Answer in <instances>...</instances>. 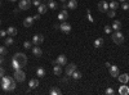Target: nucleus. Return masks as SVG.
<instances>
[{
	"label": "nucleus",
	"mask_w": 129,
	"mask_h": 95,
	"mask_svg": "<svg viewBox=\"0 0 129 95\" xmlns=\"http://www.w3.org/2000/svg\"><path fill=\"white\" fill-rule=\"evenodd\" d=\"M34 21H35V19H34V17H26V18L23 19V26H25V27H27V28H28V27H31L32 25H34Z\"/></svg>",
	"instance_id": "12"
},
{
	"label": "nucleus",
	"mask_w": 129,
	"mask_h": 95,
	"mask_svg": "<svg viewBox=\"0 0 129 95\" xmlns=\"http://www.w3.org/2000/svg\"><path fill=\"white\" fill-rule=\"evenodd\" d=\"M28 86H30V89H36V87L39 86V80H36V78H32V80H30V82H28Z\"/></svg>",
	"instance_id": "21"
},
{
	"label": "nucleus",
	"mask_w": 129,
	"mask_h": 95,
	"mask_svg": "<svg viewBox=\"0 0 129 95\" xmlns=\"http://www.w3.org/2000/svg\"><path fill=\"white\" fill-rule=\"evenodd\" d=\"M2 4H3V3H2V0H0V7H2Z\"/></svg>",
	"instance_id": "51"
},
{
	"label": "nucleus",
	"mask_w": 129,
	"mask_h": 95,
	"mask_svg": "<svg viewBox=\"0 0 129 95\" xmlns=\"http://www.w3.org/2000/svg\"><path fill=\"white\" fill-rule=\"evenodd\" d=\"M119 94L120 95H128L129 94V87L126 86V83H123V86L119 87Z\"/></svg>",
	"instance_id": "17"
},
{
	"label": "nucleus",
	"mask_w": 129,
	"mask_h": 95,
	"mask_svg": "<svg viewBox=\"0 0 129 95\" xmlns=\"http://www.w3.org/2000/svg\"><path fill=\"white\" fill-rule=\"evenodd\" d=\"M5 45H7V46L14 45V39H13V36H9V37L5 39Z\"/></svg>",
	"instance_id": "29"
},
{
	"label": "nucleus",
	"mask_w": 129,
	"mask_h": 95,
	"mask_svg": "<svg viewBox=\"0 0 129 95\" xmlns=\"http://www.w3.org/2000/svg\"><path fill=\"white\" fill-rule=\"evenodd\" d=\"M71 77H72L74 80H80V78L83 77V73H81L80 71L76 69V71H74V73H72V76H71Z\"/></svg>",
	"instance_id": "25"
},
{
	"label": "nucleus",
	"mask_w": 129,
	"mask_h": 95,
	"mask_svg": "<svg viewBox=\"0 0 129 95\" xmlns=\"http://www.w3.org/2000/svg\"><path fill=\"white\" fill-rule=\"evenodd\" d=\"M47 5H48V8H50V9H53V10L58 8V4L54 2V0H50V2H48V3H47Z\"/></svg>",
	"instance_id": "26"
},
{
	"label": "nucleus",
	"mask_w": 129,
	"mask_h": 95,
	"mask_svg": "<svg viewBox=\"0 0 129 95\" xmlns=\"http://www.w3.org/2000/svg\"><path fill=\"white\" fill-rule=\"evenodd\" d=\"M49 92H50L52 95H61V94H62V91H61L58 87H53V89H52Z\"/></svg>",
	"instance_id": "30"
},
{
	"label": "nucleus",
	"mask_w": 129,
	"mask_h": 95,
	"mask_svg": "<svg viewBox=\"0 0 129 95\" xmlns=\"http://www.w3.org/2000/svg\"><path fill=\"white\" fill-rule=\"evenodd\" d=\"M19 10H21L19 8H18V9H14V10H13V13H14V14L17 16V14H18V12H19Z\"/></svg>",
	"instance_id": "43"
},
{
	"label": "nucleus",
	"mask_w": 129,
	"mask_h": 95,
	"mask_svg": "<svg viewBox=\"0 0 129 95\" xmlns=\"http://www.w3.org/2000/svg\"><path fill=\"white\" fill-rule=\"evenodd\" d=\"M31 45H32L31 41H25V43H23V48L25 49H31Z\"/></svg>",
	"instance_id": "35"
},
{
	"label": "nucleus",
	"mask_w": 129,
	"mask_h": 95,
	"mask_svg": "<svg viewBox=\"0 0 129 95\" xmlns=\"http://www.w3.org/2000/svg\"><path fill=\"white\" fill-rule=\"evenodd\" d=\"M36 76H39V77H44V76H45V69L43 68V67H39V68L36 69Z\"/></svg>",
	"instance_id": "27"
},
{
	"label": "nucleus",
	"mask_w": 129,
	"mask_h": 95,
	"mask_svg": "<svg viewBox=\"0 0 129 95\" xmlns=\"http://www.w3.org/2000/svg\"><path fill=\"white\" fill-rule=\"evenodd\" d=\"M62 8H63V9H67V4H66V3L62 4Z\"/></svg>",
	"instance_id": "45"
},
{
	"label": "nucleus",
	"mask_w": 129,
	"mask_h": 95,
	"mask_svg": "<svg viewBox=\"0 0 129 95\" xmlns=\"http://www.w3.org/2000/svg\"><path fill=\"white\" fill-rule=\"evenodd\" d=\"M103 31H105V34H107V35H111L112 27H111V26H106V27L103 28Z\"/></svg>",
	"instance_id": "32"
},
{
	"label": "nucleus",
	"mask_w": 129,
	"mask_h": 95,
	"mask_svg": "<svg viewBox=\"0 0 129 95\" xmlns=\"http://www.w3.org/2000/svg\"><path fill=\"white\" fill-rule=\"evenodd\" d=\"M87 13H88V19L90 21V22H94V19H93V17H92V13H90V10H89V9L87 10Z\"/></svg>",
	"instance_id": "36"
},
{
	"label": "nucleus",
	"mask_w": 129,
	"mask_h": 95,
	"mask_svg": "<svg viewBox=\"0 0 129 95\" xmlns=\"http://www.w3.org/2000/svg\"><path fill=\"white\" fill-rule=\"evenodd\" d=\"M115 92H116V91H115L112 87H107V89H106V95H114Z\"/></svg>",
	"instance_id": "33"
},
{
	"label": "nucleus",
	"mask_w": 129,
	"mask_h": 95,
	"mask_svg": "<svg viewBox=\"0 0 129 95\" xmlns=\"http://www.w3.org/2000/svg\"><path fill=\"white\" fill-rule=\"evenodd\" d=\"M109 9H110V8H109V4H107V3L105 2V0H102V2H100V3H98V10H100V12L106 13Z\"/></svg>",
	"instance_id": "9"
},
{
	"label": "nucleus",
	"mask_w": 129,
	"mask_h": 95,
	"mask_svg": "<svg viewBox=\"0 0 129 95\" xmlns=\"http://www.w3.org/2000/svg\"><path fill=\"white\" fill-rule=\"evenodd\" d=\"M106 14L109 16L110 18H114V17H115V14H116V10H114V9H109V10L106 12Z\"/></svg>",
	"instance_id": "31"
},
{
	"label": "nucleus",
	"mask_w": 129,
	"mask_h": 95,
	"mask_svg": "<svg viewBox=\"0 0 129 95\" xmlns=\"http://www.w3.org/2000/svg\"><path fill=\"white\" fill-rule=\"evenodd\" d=\"M7 53H8V50L5 46H0V55H7Z\"/></svg>",
	"instance_id": "34"
},
{
	"label": "nucleus",
	"mask_w": 129,
	"mask_h": 95,
	"mask_svg": "<svg viewBox=\"0 0 129 95\" xmlns=\"http://www.w3.org/2000/svg\"><path fill=\"white\" fill-rule=\"evenodd\" d=\"M7 34L9 35V36H16L17 35V28L16 27H13V26H10V27H8V30H7Z\"/></svg>",
	"instance_id": "20"
},
{
	"label": "nucleus",
	"mask_w": 129,
	"mask_h": 95,
	"mask_svg": "<svg viewBox=\"0 0 129 95\" xmlns=\"http://www.w3.org/2000/svg\"><path fill=\"white\" fill-rule=\"evenodd\" d=\"M4 63V55H0V66Z\"/></svg>",
	"instance_id": "41"
},
{
	"label": "nucleus",
	"mask_w": 129,
	"mask_h": 95,
	"mask_svg": "<svg viewBox=\"0 0 129 95\" xmlns=\"http://www.w3.org/2000/svg\"><path fill=\"white\" fill-rule=\"evenodd\" d=\"M128 3H129V0H128Z\"/></svg>",
	"instance_id": "53"
},
{
	"label": "nucleus",
	"mask_w": 129,
	"mask_h": 95,
	"mask_svg": "<svg viewBox=\"0 0 129 95\" xmlns=\"http://www.w3.org/2000/svg\"><path fill=\"white\" fill-rule=\"evenodd\" d=\"M32 5V2L31 0H19V4H18V8L21 10H27L30 9Z\"/></svg>",
	"instance_id": "4"
},
{
	"label": "nucleus",
	"mask_w": 129,
	"mask_h": 95,
	"mask_svg": "<svg viewBox=\"0 0 129 95\" xmlns=\"http://www.w3.org/2000/svg\"><path fill=\"white\" fill-rule=\"evenodd\" d=\"M9 2H13L14 3V2H17V0H9Z\"/></svg>",
	"instance_id": "49"
},
{
	"label": "nucleus",
	"mask_w": 129,
	"mask_h": 95,
	"mask_svg": "<svg viewBox=\"0 0 129 95\" xmlns=\"http://www.w3.org/2000/svg\"><path fill=\"white\" fill-rule=\"evenodd\" d=\"M117 80H119L120 83H128V81H129V75H126V73L119 75V76H117Z\"/></svg>",
	"instance_id": "13"
},
{
	"label": "nucleus",
	"mask_w": 129,
	"mask_h": 95,
	"mask_svg": "<svg viewBox=\"0 0 129 95\" xmlns=\"http://www.w3.org/2000/svg\"><path fill=\"white\" fill-rule=\"evenodd\" d=\"M14 89H16V81H13L12 83H9V85H7V86H3V90L5 92H10V91H13Z\"/></svg>",
	"instance_id": "16"
},
{
	"label": "nucleus",
	"mask_w": 129,
	"mask_h": 95,
	"mask_svg": "<svg viewBox=\"0 0 129 95\" xmlns=\"http://www.w3.org/2000/svg\"><path fill=\"white\" fill-rule=\"evenodd\" d=\"M67 8H69V9L75 10V9L78 8V2H76V0H69V3H67Z\"/></svg>",
	"instance_id": "19"
},
{
	"label": "nucleus",
	"mask_w": 129,
	"mask_h": 95,
	"mask_svg": "<svg viewBox=\"0 0 129 95\" xmlns=\"http://www.w3.org/2000/svg\"><path fill=\"white\" fill-rule=\"evenodd\" d=\"M13 77L17 82H23L26 80V73L23 72L22 68H19V69H14V73H13Z\"/></svg>",
	"instance_id": "3"
},
{
	"label": "nucleus",
	"mask_w": 129,
	"mask_h": 95,
	"mask_svg": "<svg viewBox=\"0 0 129 95\" xmlns=\"http://www.w3.org/2000/svg\"><path fill=\"white\" fill-rule=\"evenodd\" d=\"M103 44H105V40L102 37H98V39L94 40V46L95 48H101V46H103Z\"/></svg>",
	"instance_id": "22"
},
{
	"label": "nucleus",
	"mask_w": 129,
	"mask_h": 95,
	"mask_svg": "<svg viewBox=\"0 0 129 95\" xmlns=\"http://www.w3.org/2000/svg\"><path fill=\"white\" fill-rule=\"evenodd\" d=\"M53 73H54V75H57V76H59L61 73H62V66L54 64V67H53Z\"/></svg>",
	"instance_id": "23"
},
{
	"label": "nucleus",
	"mask_w": 129,
	"mask_h": 95,
	"mask_svg": "<svg viewBox=\"0 0 129 95\" xmlns=\"http://www.w3.org/2000/svg\"><path fill=\"white\" fill-rule=\"evenodd\" d=\"M111 2H112V0H111Z\"/></svg>",
	"instance_id": "54"
},
{
	"label": "nucleus",
	"mask_w": 129,
	"mask_h": 95,
	"mask_svg": "<svg viewBox=\"0 0 129 95\" xmlns=\"http://www.w3.org/2000/svg\"><path fill=\"white\" fill-rule=\"evenodd\" d=\"M61 2H62V3H66V0H61Z\"/></svg>",
	"instance_id": "50"
},
{
	"label": "nucleus",
	"mask_w": 129,
	"mask_h": 95,
	"mask_svg": "<svg viewBox=\"0 0 129 95\" xmlns=\"http://www.w3.org/2000/svg\"><path fill=\"white\" fill-rule=\"evenodd\" d=\"M32 4H34L35 7H39L41 3H40V0H34V2H32Z\"/></svg>",
	"instance_id": "40"
},
{
	"label": "nucleus",
	"mask_w": 129,
	"mask_h": 95,
	"mask_svg": "<svg viewBox=\"0 0 129 95\" xmlns=\"http://www.w3.org/2000/svg\"><path fill=\"white\" fill-rule=\"evenodd\" d=\"M31 50H32V54H34L35 57H38V58L43 55V49H41V48H40L39 45H36V46H34V48H32Z\"/></svg>",
	"instance_id": "11"
},
{
	"label": "nucleus",
	"mask_w": 129,
	"mask_h": 95,
	"mask_svg": "<svg viewBox=\"0 0 129 95\" xmlns=\"http://www.w3.org/2000/svg\"><path fill=\"white\" fill-rule=\"evenodd\" d=\"M78 69V66L75 64V63H70V64H67V67H66V69H64V73H66V76H72V73H74V71H76Z\"/></svg>",
	"instance_id": "6"
},
{
	"label": "nucleus",
	"mask_w": 129,
	"mask_h": 95,
	"mask_svg": "<svg viewBox=\"0 0 129 95\" xmlns=\"http://www.w3.org/2000/svg\"><path fill=\"white\" fill-rule=\"evenodd\" d=\"M121 8L124 9V10H126V9H129V3H121Z\"/></svg>",
	"instance_id": "37"
},
{
	"label": "nucleus",
	"mask_w": 129,
	"mask_h": 95,
	"mask_svg": "<svg viewBox=\"0 0 129 95\" xmlns=\"http://www.w3.org/2000/svg\"><path fill=\"white\" fill-rule=\"evenodd\" d=\"M0 25H2V19H0Z\"/></svg>",
	"instance_id": "52"
},
{
	"label": "nucleus",
	"mask_w": 129,
	"mask_h": 95,
	"mask_svg": "<svg viewBox=\"0 0 129 95\" xmlns=\"http://www.w3.org/2000/svg\"><path fill=\"white\" fill-rule=\"evenodd\" d=\"M119 2H120V3H124V2H125V0H119Z\"/></svg>",
	"instance_id": "48"
},
{
	"label": "nucleus",
	"mask_w": 129,
	"mask_h": 95,
	"mask_svg": "<svg viewBox=\"0 0 129 95\" xmlns=\"http://www.w3.org/2000/svg\"><path fill=\"white\" fill-rule=\"evenodd\" d=\"M105 66H106L107 68H110V67H111V64H110V63H109V62H106V64H105Z\"/></svg>",
	"instance_id": "44"
},
{
	"label": "nucleus",
	"mask_w": 129,
	"mask_h": 95,
	"mask_svg": "<svg viewBox=\"0 0 129 95\" xmlns=\"http://www.w3.org/2000/svg\"><path fill=\"white\" fill-rule=\"evenodd\" d=\"M53 27H54L56 30H59V25H54V26H53Z\"/></svg>",
	"instance_id": "46"
},
{
	"label": "nucleus",
	"mask_w": 129,
	"mask_h": 95,
	"mask_svg": "<svg viewBox=\"0 0 129 95\" xmlns=\"http://www.w3.org/2000/svg\"><path fill=\"white\" fill-rule=\"evenodd\" d=\"M111 37H112V41L116 44V45H121L123 43H124V34L121 32V31L119 30V31H115V32L111 35Z\"/></svg>",
	"instance_id": "2"
},
{
	"label": "nucleus",
	"mask_w": 129,
	"mask_h": 95,
	"mask_svg": "<svg viewBox=\"0 0 129 95\" xmlns=\"http://www.w3.org/2000/svg\"><path fill=\"white\" fill-rule=\"evenodd\" d=\"M40 16H41L40 13H38V14H35V16H34V19H36V21H38V19H40Z\"/></svg>",
	"instance_id": "42"
},
{
	"label": "nucleus",
	"mask_w": 129,
	"mask_h": 95,
	"mask_svg": "<svg viewBox=\"0 0 129 95\" xmlns=\"http://www.w3.org/2000/svg\"><path fill=\"white\" fill-rule=\"evenodd\" d=\"M59 30L64 34H70L71 32V25L67 23L66 21H62V22L59 23Z\"/></svg>",
	"instance_id": "5"
},
{
	"label": "nucleus",
	"mask_w": 129,
	"mask_h": 95,
	"mask_svg": "<svg viewBox=\"0 0 129 95\" xmlns=\"http://www.w3.org/2000/svg\"><path fill=\"white\" fill-rule=\"evenodd\" d=\"M111 27H112L115 31H119V30L121 28V22H120V21H117V19H116V21H114V23L111 25Z\"/></svg>",
	"instance_id": "24"
},
{
	"label": "nucleus",
	"mask_w": 129,
	"mask_h": 95,
	"mask_svg": "<svg viewBox=\"0 0 129 95\" xmlns=\"http://www.w3.org/2000/svg\"><path fill=\"white\" fill-rule=\"evenodd\" d=\"M119 5H120V4L117 3L116 0H112V2L109 4V8H110V9H114V10H116L117 8H119Z\"/></svg>",
	"instance_id": "28"
},
{
	"label": "nucleus",
	"mask_w": 129,
	"mask_h": 95,
	"mask_svg": "<svg viewBox=\"0 0 129 95\" xmlns=\"http://www.w3.org/2000/svg\"><path fill=\"white\" fill-rule=\"evenodd\" d=\"M13 81H16V80H13V77H10V76H3L2 77V87L9 85V83H12Z\"/></svg>",
	"instance_id": "10"
},
{
	"label": "nucleus",
	"mask_w": 129,
	"mask_h": 95,
	"mask_svg": "<svg viewBox=\"0 0 129 95\" xmlns=\"http://www.w3.org/2000/svg\"><path fill=\"white\" fill-rule=\"evenodd\" d=\"M53 64H59V66H66L67 64V58L64 54H61L57 57V59L53 62Z\"/></svg>",
	"instance_id": "7"
},
{
	"label": "nucleus",
	"mask_w": 129,
	"mask_h": 95,
	"mask_svg": "<svg viewBox=\"0 0 129 95\" xmlns=\"http://www.w3.org/2000/svg\"><path fill=\"white\" fill-rule=\"evenodd\" d=\"M43 43H44V36L40 35V34L34 35V37H32V44H34V45H40Z\"/></svg>",
	"instance_id": "8"
},
{
	"label": "nucleus",
	"mask_w": 129,
	"mask_h": 95,
	"mask_svg": "<svg viewBox=\"0 0 129 95\" xmlns=\"http://www.w3.org/2000/svg\"><path fill=\"white\" fill-rule=\"evenodd\" d=\"M8 34H7V31H4V30H2L0 31V37H5Z\"/></svg>",
	"instance_id": "39"
},
{
	"label": "nucleus",
	"mask_w": 129,
	"mask_h": 95,
	"mask_svg": "<svg viewBox=\"0 0 129 95\" xmlns=\"http://www.w3.org/2000/svg\"><path fill=\"white\" fill-rule=\"evenodd\" d=\"M4 75H5V69H4V68H3L2 66H0V78H2V77H3Z\"/></svg>",
	"instance_id": "38"
},
{
	"label": "nucleus",
	"mask_w": 129,
	"mask_h": 95,
	"mask_svg": "<svg viewBox=\"0 0 129 95\" xmlns=\"http://www.w3.org/2000/svg\"><path fill=\"white\" fill-rule=\"evenodd\" d=\"M47 10H48V5L45 3H43L38 7V13H40V14H45Z\"/></svg>",
	"instance_id": "15"
},
{
	"label": "nucleus",
	"mask_w": 129,
	"mask_h": 95,
	"mask_svg": "<svg viewBox=\"0 0 129 95\" xmlns=\"http://www.w3.org/2000/svg\"><path fill=\"white\" fill-rule=\"evenodd\" d=\"M27 64V57L23 53H16L13 59H12V67L14 69H19V68H23Z\"/></svg>",
	"instance_id": "1"
},
{
	"label": "nucleus",
	"mask_w": 129,
	"mask_h": 95,
	"mask_svg": "<svg viewBox=\"0 0 129 95\" xmlns=\"http://www.w3.org/2000/svg\"><path fill=\"white\" fill-rule=\"evenodd\" d=\"M41 2H43V3H47V2H48V0H41Z\"/></svg>",
	"instance_id": "47"
},
{
	"label": "nucleus",
	"mask_w": 129,
	"mask_h": 95,
	"mask_svg": "<svg viewBox=\"0 0 129 95\" xmlns=\"http://www.w3.org/2000/svg\"><path fill=\"white\" fill-rule=\"evenodd\" d=\"M110 75H111L112 77H117V76L120 75L119 68H117L116 66H111V67H110Z\"/></svg>",
	"instance_id": "14"
},
{
	"label": "nucleus",
	"mask_w": 129,
	"mask_h": 95,
	"mask_svg": "<svg viewBox=\"0 0 129 95\" xmlns=\"http://www.w3.org/2000/svg\"><path fill=\"white\" fill-rule=\"evenodd\" d=\"M67 18H69V13H67L66 9H63L62 12L58 14V19H59V21H66Z\"/></svg>",
	"instance_id": "18"
}]
</instances>
